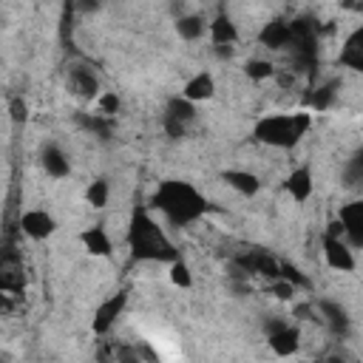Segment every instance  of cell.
Masks as SVG:
<instances>
[{"label":"cell","instance_id":"7a4b0ae2","mask_svg":"<svg viewBox=\"0 0 363 363\" xmlns=\"http://www.w3.org/2000/svg\"><path fill=\"white\" fill-rule=\"evenodd\" d=\"M128 247L130 255L136 261H167L173 264L179 258L176 244L167 238L164 227L153 218V213L147 207H136L130 213V224H128Z\"/></svg>","mask_w":363,"mask_h":363},{"label":"cell","instance_id":"603a6c76","mask_svg":"<svg viewBox=\"0 0 363 363\" xmlns=\"http://www.w3.org/2000/svg\"><path fill=\"white\" fill-rule=\"evenodd\" d=\"M108 199H111V184H108L105 179H94V182L88 184V190H85V201H88L94 210H102V207L108 204Z\"/></svg>","mask_w":363,"mask_h":363},{"label":"cell","instance_id":"d6a6232c","mask_svg":"<svg viewBox=\"0 0 363 363\" xmlns=\"http://www.w3.org/2000/svg\"><path fill=\"white\" fill-rule=\"evenodd\" d=\"M14 309V301H11V295L9 292H0V315H9Z\"/></svg>","mask_w":363,"mask_h":363},{"label":"cell","instance_id":"4dcf8cb0","mask_svg":"<svg viewBox=\"0 0 363 363\" xmlns=\"http://www.w3.org/2000/svg\"><path fill=\"white\" fill-rule=\"evenodd\" d=\"M162 122H164V133H167L170 139H182V136H184V128H187V125H182V122H176V119H170V116H164Z\"/></svg>","mask_w":363,"mask_h":363},{"label":"cell","instance_id":"5b68a950","mask_svg":"<svg viewBox=\"0 0 363 363\" xmlns=\"http://www.w3.org/2000/svg\"><path fill=\"white\" fill-rule=\"evenodd\" d=\"M20 230H23L28 238H34V241H45V238L54 235L57 221H54V216H51L48 210L31 207V210H26V213L20 216Z\"/></svg>","mask_w":363,"mask_h":363},{"label":"cell","instance_id":"1f68e13d","mask_svg":"<svg viewBox=\"0 0 363 363\" xmlns=\"http://www.w3.org/2000/svg\"><path fill=\"white\" fill-rule=\"evenodd\" d=\"M116 360H119V363H142L139 352H136V349H130V346H122V349L116 352Z\"/></svg>","mask_w":363,"mask_h":363},{"label":"cell","instance_id":"2e32d148","mask_svg":"<svg viewBox=\"0 0 363 363\" xmlns=\"http://www.w3.org/2000/svg\"><path fill=\"white\" fill-rule=\"evenodd\" d=\"M40 164H43V170H45L51 179H65V176L71 173V162H68V156H65L57 145H45V147H43Z\"/></svg>","mask_w":363,"mask_h":363},{"label":"cell","instance_id":"3957f363","mask_svg":"<svg viewBox=\"0 0 363 363\" xmlns=\"http://www.w3.org/2000/svg\"><path fill=\"white\" fill-rule=\"evenodd\" d=\"M309 128H312V116L303 113V111H295V113H267V116H261L252 125V136L261 145H267V147L289 150V147H295L306 136Z\"/></svg>","mask_w":363,"mask_h":363},{"label":"cell","instance_id":"9c48e42d","mask_svg":"<svg viewBox=\"0 0 363 363\" xmlns=\"http://www.w3.org/2000/svg\"><path fill=\"white\" fill-rule=\"evenodd\" d=\"M179 96H184L187 102H207V99H213L216 96V79H213V74L210 71H199V74H193L184 85H182V94Z\"/></svg>","mask_w":363,"mask_h":363},{"label":"cell","instance_id":"83f0119b","mask_svg":"<svg viewBox=\"0 0 363 363\" xmlns=\"http://www.w3.org/2000/svg\"><path fill=\"white\" fill-rule=\"evenodd\" d=\"M269 292H272L278 301H292V298L298 295V289H295L289 281H284V278H275V281L269 284Z\"/></svg>","mask_w":363,"mask_h":363},{"label":"cell","instance_id":"7c38bea8","mask_svg":"<svg viewBox=\"0 0 363 363\" xmlns=\"http://www.w3.org/2000/svg\"><path fill=\"white\" fill-rule=\"evenodd\" d=\"M79 241H82L85 252H88V255H94V258H108V255L113 252V241H111L108 230H105V227H99V224H94V227L82 230V233H79Z\"/></svg>","mask_w":363,"mask_h":363},{"label":"cell","instance_id":"d4e9b609","mask_svg":"<svg viewBox=\"0 0 363 363\" xmlns=\"http://www.w3.org/2000/svg\"><path fill=\"white\" fill-rule=\"evenodd\" d=\"M244 74H247L250 79H255V82H264V79L275 77V65H272L269 60H250V62L244 65Z\"/></svg>","mask_w":363,"mask_h":363},{"label":"cell","instance_id":"8fae6325","mask_svg":"<svg viewBox=\"0 0 363 363\" xmlns=\"http://www.w3.org/2000/svg\"><path fill=\"white\" fill-rule=\"evenodd\" d=\"M258 40H261L267 48H272V51H284V48L292 45V28H289L286 20H269V23H264V28L258 31Z\"/></svg>","mask_w":363,"mask_h":363},{"label":"cell","instance_id":"7402d4cb","mask_svg":"<svg viewBox=\"0 0 363 363\" xmlns=\"http://www.w3.org/2000/svg\"><path fill=\"white\" fill-rule=\"evenodd\" d=\"M164 116H170V119H176V122H182V125H187V122L196 116V105L187 102L184 96H170V99H167V108H164Z\"/></svg>","mask_w":363,"mask_h":363},{"label":"cell","instance_id":"f546056e","mask_svg":"<svg viewBox=\"0 0 363 363\" xmlns=\"http://www.w3.org/2000/svg\"><path fill=\"white\" fill-rule=\"evenodd\" d=\"M9 116H11V122H26L28 119V102L23 99V96H11V102H9Z\"/></svg>","mask_w":363,"mask_h":363},{"label":"cell","instance_id":"30bf717a","mask_svg":"<svg viewBox=\"0 0 363 363\" xmlns=\"http://www.w3.org/2000/svg\"><path fill=\"white\" fill-rule=\"evenodd\" d=\"M267 343H269L272 354H278V357H292V354L301 349V329L284 323L281 329H275L272 335H267Z\"/></svg>","mask_w":363,"mask_h":363},{"label":"cell","instance_id":"ba28073f","mask_svg":"<svg viewBox=\"0 0 363 363\" xmlns=\"http://www.w3.org/2000/svg\"><path fill=\"white\" fill-rule=\"evenodd\" d=\"M337 224L343 230V235L349 238L352 247L363 244V201H349L340 207L337 213Z\"/></svg>","mask_w":363,"mask_h":363},{"label":"cell","instance_id":"4fadbf2b","mask_svg":"<svg viewBox=\"0 0 363 363\" xmlns=\"http://www.w3.org/2000/svg\"><path fill=\"white\" fill-rule=\"evenodd\" d=\"M23 286H26V278H23V272H20V261H17V255L0 252V292L17 295Z\"/></svg>","mask_w":363,"mask_h":363},{"label":"cell","instance_id":"8992f818","mask_svg":"<svg viewBox=\"0 0 363 363\" xmlns=\"http://www.w3.org/2000/svg\"><path fill=\"white\" fill-rule=\"evenodd\" d=\"M235 264H238L244 272H250V275H264V278H269V281L281 278V261H278V258H272V255H269V252H264V250L244 252V255H238V258H235Z\"/></svg>","mask_w":363,"mask_h":363},{"label":"cell","instance_id":"d6986e66","mask_svg":"<svg viewBox=\"0 0 363 363\" xmlns=\"http://www.w3.org/2000/svg\"><path fill=\"white\" fill-rule=\"evenodd\" d=\"M360 40H363V31L357 28V31L346 40V45H343V51H340V65H346V68H352V71H363V45H360Z\"/></svg>","mask_w":363,"mask_h":363},{"label":"cell","instance_id":"ac0fdd59","mask_svg":"<svg viewBox=\"0 0 363 363\" xmlns=\"http://www.w3.org/2000/svg\"><path fill=\"white\" fill-rule=\"evenodd\" d=\"M221 179H224L235 193H241V196H255V193L261 190L258 176L250 173V170H224Z\"/></svg>","mask_w":363,"mask_h":363},{"label":"cell","instance_id":"44dd1931","mask_svg":"<svg viewBox=\"0 0 363 363\" xmlns=\"http://www.w3.org/2000/svg\"><path fill=\"white\" fill-rule=\"evenodd\" d=\"M176 31H179L182 40H199V37H204L207 23H204V17H199V14H184V17L176 20Z\"/></svg>","mask_w":363,"mask_h":363},{"label":"cell","instance_id":"277c9868","mask_svg":"<svg viewBox=\"0 0 363 363\" xmlns=\"http://www.w3.org/2000/svg\"><path fill=\"white\" fill-rule=\"evenodd\" d=\"M125 306H128V292H125V289L108 295V298L96 306V312H94V318H91V332H94V335H105V332H111L113 323L122 318Z\"/></svg>","mask_w":363,"mask_h":363},{"label":"cell","instance_id":"52a82bcc","mask_svg":"<svg viewBox=\"0 0 363 363\" xmlns=\"http://www.w3.org/2000/svg\"><path fill=\"white\" fill-rule=\"evenodd\" d=\"M323 258L332 269L337 272H352L354 269V255H352V247L340 238V235H332V233H323Z\"/></svg>","mask_w":363,"mask_h":363},{"label":"cell","instance_id":"5bb4252c","mask_svg":"<svg viewBox=\"0 0 363 363\" xmlns=\"http://www.w3.org/2000/svg\"><path fill=\"white\" fill-rule=\"evenodd\" d=\"M284 190L289 193V199H295V201H306V199L312 196V190H315L312 170H309L306 164L289 170V176H286V182H284Z\"/></svg>","mask_w":363,"mask_h":363},{"label":"cell","instance_id":"ffe728a7","mask_svg":"<svg viewBox=\"0 0 363 363\" xmlns=\"http://www.w3.org/2000/svg\"><path fill=\"white\" fill-rule=\"evenodd\" d=\"M318 309H320V315H323V320H326V326H329L332 332H346L349 318H346V309H343L340 303L320 301V303H318Z\"/></svg>","mask_w":363,"mask_h":363},{"label":"cell","instance_id":"9a60e30c","mask_svg":"<svg viewBox=\"0 0 363 363\" xmlns=\"http://www.w3.org/2000/svg\"><path fill=\"white\" fill-rule=\"evenodd\" d=\"M207 34L216 48H233L238 43V28L227 14H218L213 23H207Z\"/></svg>","mask_w":363,"mask_h":363},{"label":"cell","instance_id":"e0dca14e","mask_svg":"<svg viewBox=\"0 0 363 363\" xmlns=\"http://www.w3.org/2000/svg\"><path fill=\"white\" fill-rule=\"evenodd\" d=\"M68 79H71L74 94H79V96H85V99H96V96H99V79L94 77L91 68L77 65V68H71Z\"/></svg>","mask_w":363,"mask_h":363},{"label":"cell","instance_id":"f1b7e54d","mask_svg":"<svg viewBox=\"0 0 363 363\" xmlns=\"http://www.w3.org/2000/svg\"><path fill=\"white\" fill-rule=\"evenodd\" d=\"M335 88H337V82H329V85H323V88H318V94L312 96V105H315L318 111H323V108H329V105H332V99H335Z\"/></svg>","mask_w":363,"mask_h":363},{"label":"cell","instance_id":"6da1fadb","mask_svg":"<svg viewBox=\"0 0 363 363\" xmlns=\"http://www.w3.org/2000/svg\"><path fill=\"white\" fill-rule=\"evenodd\" d=\"M150 207L159 210L173 227H190L207 216L210 201L196 184L182 182V179H167L150 196Z\"/></svg>","mask_w":363,"mask_h":363},{"label":"cell","instance_id":"cb8c5ba5","mask_svg":"<svg viewBox=\"0 0 363 363\" xmlns=\"http://www.w3.org/2000/svg\"><path fill=\"white\" fill-rule=\"evenodd\" d=\"M167 278H170V284L179 286V289H190V286H193V272H190L187 261H182V258H176V261L170 264Z\"/></svg>","mask_w":363,"mask_h":363},{"label":"cell","instance_id":"4316f807","mask_svg":"<svg viewBox=\"0 0 363 363\" xmlns=\"http://www.w3.org/2000/svg\"><path fill=\"white\" fill-rule=\"evenodd\" d=\"M96 105H99V113L102 116H111L113 119V113H119V108H122V99H119V94L105 91V94L96 96Z\"/></svg>","mask_w":363,"mask_h":363},{"label":"cell","instance_id":"484cf974","mask_svg":"<svg viewBox=\"0 0 363 363\" xmlns=\"http://www.w3.org/2000/svg\"><path fill=\"white\" fill-rule=\"evenodd\" d=\"M82 125H85L94 136H99V139H108V136H111V130H113V119H111V116H102V113L85 116V119H82Z\"/></svg>","mask_w":363,"mask_h":363}]
</instances>
